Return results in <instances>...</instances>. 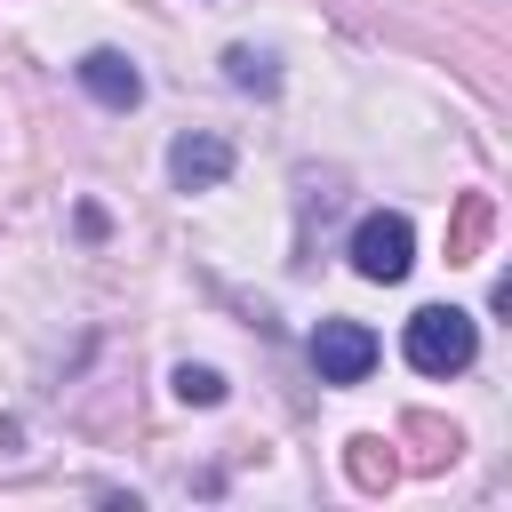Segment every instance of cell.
<instances>
[{
    "label": "cell",
    "mask_w": 512,
    "mask_h": 512,
    "mask_svg": "<svg viewBox=\"0 0 512 512\" xmlns=\"http://www.w3.org/2000/svg\"><path fill=\"white\" fill-rule=\"evenodd\" d=\"M168 176H176V192H216L232 176V144L224 136H176L168 144Z\"/></svg>",
    "instance_id": "5"
},
{
    "label": "cell",
    "mask_w": 512,
    "mask_h": 512,
    "mask_svg": "<svg viewBox=\"0 0 512 512\" xmlns=\"http://www.w3.org/2000/svg\"><path fill=\"white\" fill-rule=\"evenodd\" d=\"M400 352H408L416 376H464L472 352H480V328H472V312H456V304H424V312H408Z\"/></svg>",
    "instance_id": "1"
},
{
    "label": "cell",
    "mask_w": 512,
    "mask_h": 512,
    "mask_svg": "<svg viewBox=\"0 0 512 512\" xmlns=\"http://www.w3.org/2000/svg\"><path fill=\"white\" fill-rule=\"evenodd\" d=\"M312 368H320V384H360V376L376 368V328H360V320H320V328H312Z\"/></svg>",
    "instance_id": "3"
},
{
    "label": "cell",
    "mask_w": 512,
    "mask_h": 512,
    "mask_svg": "<svg viewBox=\"0 0 512 512\" xmlns=\"http://www.w3.org/2000/svg\"><path fill=\"white\" fill-rule=\"evenodd\" d=\"M224 80L248 88V96H272V88H280V72H272L264 48H224Z\"/></svg>",
    "instance_id": "6"
},
{
    "label": "cell",
    "mask_w": 512,
    "mask_h": 512,
    "mask_svg": "<svg viewBox=\"0 0 512 512\" xmlns=\"http://www.w3.org/2000/svg\"><path fill=\"white\" fill-rule=\"evenodd\" d=\"M176 400H184V408H216V400H224V376L184 360V368H176Z\"/></svg>",
    "instance_id": "7"
},
{
    "label": "cell",
    "mask_w": 512,
    "mask_h": 512,
    "mask_svg": "<svg viewBox=\"0 0 512 512\" xmlns=\"http://www.w3.org/2000/svg\"><path fill=\"white\" fill-rule=\"evenodd\" d=\"M408 264H416V224L400 208H368L352 224V272L392 288V280H408Z\"/></svg>",
    "instance_id": "2"
},
{
    "label": "cell",
    "mask_w": 512,
    "mask_h": 512,
    "mask_svg": "<svg viewBox=\"0 0 512 512\" xmlns=\"http://www.w3.org/2000/svg\"><path fill=\"white\" fill-rule=\"evenodd\" d=\"M72 72H80V88H88L96 104H112V112H136V104H144V72H136L120 48H88Z\"/></svg>",
    "instance_id": "4"
}]
</instances>
